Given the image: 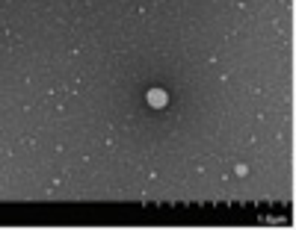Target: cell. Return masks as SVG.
Wrapping results in <instances>:
<instances>
[{"label":"cell","instance_id":"1","mask_svg":"<svg viewBox=\"0 0 296 230\" xmlns=\"http://www.w3.org/2000/svg\"><path fill=\"white\" fill-rule=\"evenodd\" d=\"M163 92H151V103H154V106H157V103H163Z\"/></svg>","mask_w":296,"mask_h":230}]
</instances>
